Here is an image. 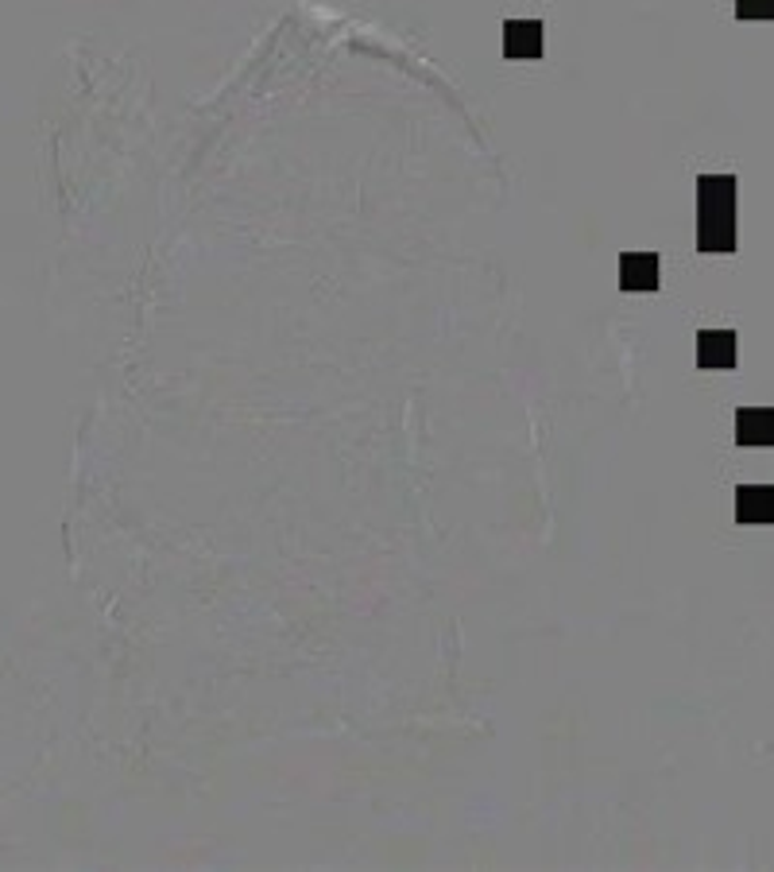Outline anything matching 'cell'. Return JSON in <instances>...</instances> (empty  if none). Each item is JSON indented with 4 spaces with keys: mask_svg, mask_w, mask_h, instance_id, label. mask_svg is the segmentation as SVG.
<instances>
[{
    "mask_svg": "<svg viewBox=\"0 0 774 872\" xmlns=\"http://www.w3.org/2000/svg\"><path fill=\"white\" fill-rule=\"evenodd\" d=\"M736 175H701L698 179V248L701 252H736Z\"/></svg>",
    "mask_w": 774,
    "mask_h": 872,
    "instance_id": "obj_1",
    "label": "cell"
},
{
    "mask_svg": "<svg viewBox=\"0 0 774 872\" xmlns=\"http://www.w3.org/2000/svg\"><path fill=\"white\" fill-rule=\"evenodd\" d=\"M503 55L515 62L543 59L546 55V27L538 20H508L503 24Z\"/></svg>",
    "mask_w": 774,
    "mask_h": 872,
    "instance_id": "obj_2",
    "label": "cell"
},
{
    "mask_svg": "<svg viewBox=\"0 0 774 872\" xmlns=\"http://www.w3.org/2000/svg\"><path fill=\"white\" fill-rule=\"evenodd\" d=\"M663 264L658 252H623L620 257V291H658Z\"/></svg>",
    "mask_w": 774,
    "mask_h": 872,
    "instance_id": "obj_3",
    "label": "cell"
},
{
    "mask_svg": "<svg viewBox=\"0 0 774 872\" xmlns=\"http://www.w3.org/2000/svg\"><path fill=\"white\" fill-rule=\"evenodd\" d=\"M736 330H701L698 334V365L701 368H736Z\"/></svg>",
    "mask_w": 774,
    "mask_h": 872,
    "instance_id": "obj_4",
    "label": "cell"
},
{
    "mask_svg": "<svg viewBox=\"0 0 774 872\" xmlns=\"http://www.w3.org/2000/svg\"><path fill=\"white\" fill-rule=\"evenodd\" d=\"M736 523H774V485L736 488Z\"/></svg>",
    "mask_w": 774,
    "mask_h": 872,
    "instance_id": "obj_5",
    "label": "cell"
},
{
    "mask_svg": "<svg viewBox=\"0 0 774 872\" xmlns=\"http://www.w3.org/2000/svg\"><path fill=\"white\" fill-rule=\"evenodd\" d=\"M736 443L740 446H774V408H740L736 411Z\"/></svg>",
    "mask_w": 774,
    "mask_h": 872,
    "instance_id": "obj_6",
    "label": "cell"
},
{
    "mask_svg": "<svg viewBox=\"0 0 774 872\" xmlns=\"http://www.w3.org/2000/svg\"><path fill=\"white\" fill-rule=\"evenodd\" d=\"M740 20H774V0H736Z\"/></svg>",
    "mask_w": 774,
    "mask_h": 872,
    "instance_id": "obj_7",
    "label": "cell"
}]
</instances>
